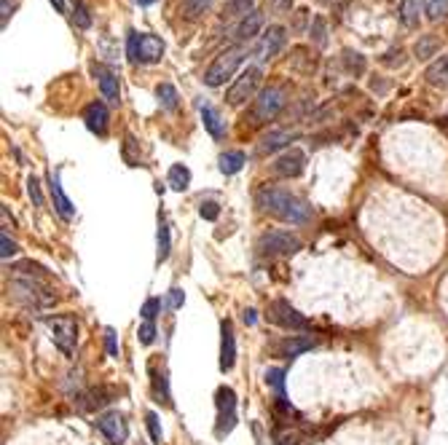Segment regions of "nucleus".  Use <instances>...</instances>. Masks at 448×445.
Masks as SVG:
<instances>
[{
    "mask_svg": "<svg viewBox=\"0 0 448 445\" xmlns=\"http://www.w3.org/2000/svg\"><path fill=\"white\" fill-rule=\"evenodd\" d=\"M135 3H137V6H154L156 0H135Z\"/></svg>",
    "mask_w": 448,
    "mask_h": 445,
    "instance_id": "obj_51",
    "label": "nucleus"
},
{
    "mask_svg": "<svg viewBox=\"0 0 448 445\" xmlns=\"http://www.w3.org/2000/svg\"><path fill=\"white\" fill-rule=\"evenodd\" d=\"M276 445H298V435H290V432H288V435H279V437H276Z\"/></svg>",
    "mask_w": 448,
    "mask_h": 445,
    "instance_id": "obj_48",
    "label": "nucleus"
},
{
    "mask_svg": "<svg viewBox=\"0 0 448 445\" xmlns=\"http://www.w3.org/2000/svg\"><path fill=\"white\" fill-rule=\"evenodd\" d=\"M158 311H161V301H158V298H148V301L142 303V311H140V314H142L145 322H154Z\"/></svg>",
    "mask_w": 448,
    "mask_h": 445,
    "instance_id": "obj_39",
    "label": "nucleus"
},
{
    "mask_svg": "<svg viewBox=\"0 0 448 445\" xmlns=\"http://www.w3.org/2000/svg\"><path fill=\"white\" fill-rule=\"evenodd\" d=\"M304 169H306V153H304V151H298V148L285 151V153L279 156L274 164H271V172H274L276 177H285V180H290V177H301Z\"/></svg>",
    "mask_w": 448,
    "mask_h": 445,
    "instance_id": "obj_12",
    "label": "nucleus"
},
{
    "mask_svg": "<svg viewBox=\"0 0 448 445\" xmlns=\"http://www.w3.org/2000/svg\"><path fill=\"white\" fill-rule=\"evenodd\" d=\"M311 346H314L311 338H295V335H290V338L276 343V354H279V357H298V354L309 352Z\"/></svg>",
    "mask_w": 448,
    "mask_h": 445,
    "instance_id": "obj_20",
    "label": "nucleus"
},
{
    "mask_svg": "<svg viewBox=\"0 0 448 445\" xmlns=\"http://www.w3.org/2000/svg\"><path fill=\"white\" fill-rule=\"evenodd\" d=\"M212 0H180V11L186 19H199L202 14H207Z\"/></svg>",
    "mask_w": 448,
    "mask_h": 445,
    "instance_id": "obj_28",
    "label": "nucleus"
},
{
    "mask_svg": "<svg viewBox=\"0 0 448 445\" xmlns=\"http://www.w3.org/2000/svg\"><path fill=\"white\" fill-rule=\"evenodd\" d=\"M11 290L17 295L19 301H24L30 308H40L46 306V303H52V295H43V290L35 285L33 279H17L14 285H11Z\"/></svg>",
    "mask_w": 448,
    "mask_h": 445,
    "instance_id": "obj_14",
    "label": "nucleus"
},
{
    "mask_svg": "<svg viewBox=\"0 0 448 445\" xmlns=\"http://www.w3.org/2000/svg\"><path fill=\"white\" fill-rule=\"evenodd\" d=\"M255 11V0H223V17H247Z\"/></svg>",
    "mask_w": 448,
    "mask_h": 445,
    "instance_id": "obj_25",
    "label": "nucleus"
},
{
    "mask_svg": "<svg viewBox=\"0 0 448 445\" xmlns=\"http://www.w3.org/2000/svg\"><path fill=\"white\" fill-rule=\"evenodd\" d=\"M290 8V0H279V11H288Z\"/></svg>",
    "mask_w": 448,
    "mask_h": 445,
    "instance_id": "obj_50",
    "label": "nucleus"
},
{
    "mask_svg": "<svg viewBox=\"0 0 448 445\" xmlns=\"http://www.w3.org/2000/svg\"><path fill=\"white\" fill-rule=\"evenodd\" d=\"M244 167V153L241 151H225L221 156V172L223 174H237Z\"/></svg>",
    "mask_w": 448,
    "mask_h": 445,
    "instance_id": "obj_29",
    "label": "nucleus"
},
{
    "mask_svg": "<svg viewBox=\"0 0 448 445\" xmlns=\"http://www.w3.org/2000/svg\"><path fill=\"white\" fill-rule=\"evenodd\" d=\"M154 386H156V394H158L167 405H172V402H170V392H167V376H164V373H161V376L154 373Z\"/></svg>",
    "mask_w": 448,
    "mask_h": 445,
    "instance_id": "obj_43",
    "label": "nucleus"
},
{
    "mask_svg": "<svg viewBox=\"0 0 448 445\" xmlns=\"http://www.w3.org/2000/svg\"><path fill=\"white\" fill-rule=\"evenodd\" d=\"M170 306H172V308L183 306V290H177V287H172V290H170Z\"/></svg>",
    "mask_w": 448,
    "mask_h": 445,
    "instance_id": "obj_46",
    "label": "nucleus"
},
{
    "mask_svg": "<svg viewBox=\"0 0 448 445\" xmlns=\"http://www.w3.org/2000/svg\"><path fill=\"white\" fill-rule=\"evenodd\" d=\"M156 241H158V263L161 260H167L170 257V225H167V220H158V234H156Z\"/></svg>",
    "mask_w": 448,
    "mask_h": 445,
    "instance_id": "obj_32",
    "label": "nucleus"
},
{
    "mask_svg": "<svg viewBox=\"0 0 448 445\" xmlns=\"http://www.w3.org/2000/svg\"><path fill=\"white\" fill-rule=\"evenodd\" d=\"M81 400H87L84 402V411H91V408H100L105 402H110V389H91L87 397H81Z\"/></svg>",
    "mask_w": 448,
    "mask_h": 445,
    "instance_id": "obj_36",
    "label": "nucleus"
},
{
    "mask_svg": "<svg viewBox=\"0 0 448 445\" xmlns=\"http://www.w3.org/2000/svg\"><path fill=\"white\" fill-rule=\"evenodd\" d=\"M0 247H3V250H0V255L6 257V260L19 252L17 241H11V236H8V234H0Z\"/></svg>",
    "mask_w": 448,
    "mask_h": 445,
    "instance_id": "obj_42",
    "label": "nucleus"
},
{
    "mask_svg": "<svg viewBox=\"0 0 448 445\" xmlns=\"http://www.w3.org/2000/svg\"><path fill=\"white\" fill-rule=\"evenodd\" d=\"M269 319L274 322V325L285 327V330H298V333H304V330H309V319L298 311L295 306H290L288 301H271V306H269Z\"/></svg>",
    "mask_w": 448,
    "mask_h": 445,
    "instance_id": "obj_9",
    "label": "nucleus"
},
{
    "mask_svg": "<svg viewBox=\"0 0 448 445\" xmlns=\"http://www.w3.org/2000/svg\"><path fill=\"white\" fill-rule=\"evenodd\" d=\"M0 218H3V234H8V228H14V220L8 218V206H0Z\"/></svg>",
    "mask_w": 448,
    "mask_h": 445,
    "instance_id": "obj_47",
    "label": "nucleus"
},
{
    "mask_svg": "<svg viewBox=\"0 0 448 445\" xmlns=\"http://www.w3.org/2000/svg\"><path fill=\"white\" fill-rule=\"evenodd\" d=\"M199 113H202V121H204V129L215 139H223L225 137V121L221 119V113L212 107V105L202 103L199 105Z\"/></svg>",
    "mask_w": 448,
    "mask_h": 445,
    "instance_id": "obj_19",
    "label": "nucleus"
},
{
    "mask_svg": "<svg viewBox=\"0 0 448 445\" xmlns=\"http://www.w3.org/2000/svg\"><path fill=\"white\" fill-rule=\"evenodd\" d=\"M322 3H333V0H322Z\"/></svg>",
    "mask_w": 448,
    "mask_h": 445,
    "instance_id": "obj_52",
    "label": "nucleus"
},
{
    "mask_svg": "<svg viewBox=\"0 0 448 445\" xmlns=\"http://www.w3.org/2000/svg\"><path fill=\"white\" fill-rule=\"evenodd\" d=\"M424 78H427V84L430 86H440V89H446L448 86V56H440L438 62H432L427 73H424Z\"/></svg>",
    "mask_w": 448,
    "mask_h": 445,
    "instance_id": "obj_22",
    "label": "nucleus"
},
{
    "mask_svg": "<svg viewBox=\"0 0 448 445\" xmlns=\"http://www.w3.org/2000/svg\"><path fill=\"white\" fill-rule=\"evenodd\" d=\"M258 252L269 257H290L301 250V239L290 231H266L258 239Z\"/></svg>",
    "mask_w": 448,
    "mask_h": 445,
    "instance_id": "obj_6",
    "label": "nucleus"
},
{
    "mask_svg": "<svg viewBox=\"0 0 448 445\" xmlns=\"http://www.w3.org/2000/svg\"><path fill=\"white\" fill-rule=\"evenodd\" d=\"M167 183L172 190H186L191 186V169L183 167V164H172L170 172H167Z\"/></svg>",
    "mask_w": 448,
    "mask_h": 445,
    "instance_id": "obj_23",
    "label": "nucleus"
},
{
    "mask_svg": "<svg viewBox=\"0 0 448 445\" xmlns=\"http://www.w3.org/2000/svg\"><path fill=\"white\" fill-rule=\"evenodd\" d=\"M397 17L400 22L408 27V30H416L419 22H421V8H419V0H403L397 6Z\"/></svg>",
    "mask_w": 448,
    "mask_h": 445,
    "instance_id": "obj_21",
    "label": "nucleus"
},
{
    "mask_svg": "<svg viewBox=\"0 0 448 445\" xmlns=\"http://www.w3.org/2000/svg\"><path fill=\"white\" fill-rule=\"evenodd\" d=\"M260 30H263V14H260V11H253V14H247V17L237 24L234 38L239 40V46H244V43H250L253 38H258Z\"/></svg>",
    "mask_w": 448,
    "mask_h": 445,
    "instance_id": "obj_18",
    "label": "nucleus"
},
{
    "mask_svg": "<svg viewBox=\"0 0 448 445\" xmlns=\"http://www.w3.org/2000/svg\"><path fill=\"white\" fill-rule=\"evenodd\" d=\"M215 405H218V424H215V435L225 437L234 424H237V394L231 386H221L215 394Z\"/></svg>",
    "mask_w": 448,
    "mask_h": 445,
    "instance_id": "obj_8",
    "label": "nucleus"
},
{
    "mask_svg": "<svg viewBox=\"0 0 448 445\" xmlns=\"http://www.w3.org/2000/svg\"><path fill=\"white\" fill-rule=\"evenodd\" d=\"M73 22H75V27H81V30H89V27H91V14H89L84 0H75V3H73Z\"/></svg>",
    "mask_w": 448,
    "mask_h": 445,
    "instance_id": "obj_33",
    "label": "nucleus"
},
{
    "mask_svg": "<svg viewBox=\"0 0 448 445\" xmlns=\"http://www.w3.org/2000/svg\"><path fill=\"white\" fill-rule=\"evenodd\" d=\"M344 65L346 70L352 73V75H362L365 73V56L360 52H352V49H346L344 52Z\"/></svg>",
    "mask_w": 448,
    "mask_h": 445,
    "instance_id": "obj_34",
    "label": "nucleus"
},
{
    "mask_svg": "<svg viewBox=\"0 0 448 445\" xmlns=\"http://www.w3.org/2000/svg\"><path fill=\"white\" fill-rule=\"evenodd\" d=\"M285 40H288V30H285L282 24H271L266 33L260 35V43H258V49H255V59H258V62L274 59L276 54L282 52Z\"/></svg>",
    "mask_w": 448,
    "mask_h": 445,
    "instance_id": "obj_11",
    "label": "nucleus"
},
{
    "mask_svg": "<svg viewBox=\"0 0 448 445\" xmlns=\"http://www.w3.org/2000/svg\"><path fill=\"white\" fill-rule=\"evenodd\" d=\"M126 56L132 65H156L164 56V40L158 35L151 33H137L129 30L126 38Z\"/></svg>",
    "mask_w": 448,
    "mask_h": 445,
    "instance_id": "obj_2",
    "label": "nucleus"
},
{
    "mask_svg": "<svg viewBox=\"0 0 448 445\" xmlns=\"http://www.w3.org/2000/svg\"><path fill=\"white\" fill-rule=\"evenodd\" d=\"M258 206L263 212L274 215L276 220L290 222V225H306L311 220V206L293 196L290 190L282 188H263L258 193Z\"/></svg>",
    "mask_w": 448,
    "mask_h": 445,
    "instance_id": "obj_1",
    "label": "nucleus"
},
{
    "mask_svg": "<svg viewBox=\"0 0 448 445\" xmlns=\"http://www.w3.org/2000/svg\"><path fill=\"white\" fill-rule=\"evenodd\" d=\"M107 121H110L107 105L100 103V100H94V103H89L87 107H84V123H87V129L91 135L105 137V135H107Z\"/></svg>",
    "mask_w": 448,
    "mask_h": 445,
    "instance_id": "obj_13",
    "label": "nucleus"
},
{
    "mask_svg": "<svg viewBox=\"0 0 448 445\" xmlns=\"http://www.w3.org/2000/svg\"><path fill=\"white\" fill-rule=\"evenodd\" d=\"M19 3H22V0H0V24H3V30L8 27V19L14 17Z\"/></svg>",
    "mask_w": 448,
    "mask_h": 445,
    "instance_id": "obj_37",
    "label": "nucleus"
},
{
    "mask_svg": "<svg viewBox=\"0 0 448 445\" xmlns=\"http://www.w3.org/2000/svg\"><path fill=\"white\" fill-rule=\"evenodd\" d=\"M309 35H311V40H314L320 49H325V46H328V22H325V17H314V19H311Z\"/></svg>",
    "mask_w": 448,
    "mask_h": 445,
    "instance_id": "obj_30",
    "label": "nucleus"
},
{
    "mask_svg": "<svg viewBox=\"0 0 448 445\" xmlns=\"http://www.w3.org/2000/svg\"><path fill=\"white\" fill-rule=\"evenodd\" d=\"M105 349L110 357H119V341H116V330L113 327H105Z\"/></svg>",
    "mask_w": 448,
    "mask_h": 445,
    "instance_id": "obj_41",
    "label": "nucleus"
},
{
    "mask_svg": "<svg viewBox=\"0 0 448 445\" xmlns=\"http://www.w3.org/2000/svg\"><path fill=\"white\" fill-rule=\"evenodd\" d=\"M260 81H263L260 68L258 65H250V68L244 70L239 78L231 84V89L225 91V103L234 105V107H239V105H244L247 100H253V97H255V91H258Z\"/></svg>",
    "mask_w": 448,
    "mask_h": 445,
    "instance_id": "obj_7",
    "label": "nucleus"
},
{
    "mask_svg": "<svg viewBox=\"0 0 448 445\" xmlns=\"http://www.w3.org/2000/svg\"><path fill=\"white\" fill-rule=\"evenodd\" d=\"M145 424H148V432H151V440L161 443V424H158V416L154 411L145 413Z\"/></svg>",
    "mask_w": 448,
    "mask_h": 445,
    "instance_id": "obj_40",
    "label": "nucleus"
},
{
    "mask_svg": "<svg viewBox=\"0 0 448 445\" xmlns=\"http://www.w3.org/2000/svg\"><path fill=\"white\" fill-rule=\"evenodd\" d=\"M27 196L33 199L35 206H43V190H40V183H38V177H27Z\"/></svg>",
    "mask_w": 448,
    "mask_h": 445,
    "instance_id": "obj_38",
    "label": "nucleus"
},
{
    "mask_svg": "<svg viewBox=\"0 0 448 445\" xmlns=\"http://www.w3.org/2000/svg\"><path fill=\"white\" fill-rule=\"evenodd\" d=\"M237 362V338H234V327L231 322H223L221 327V370H231Z\"/></svg>",
    "mask_w": 448,
    "mask_h": 445,
    "instance_id": "obj_16",
    "label": "nucleus"
},
{
    "mask_svg": "<svg viewBox=\"0 0 448 445\" xmlns=\"http://www.w3.org/2000/svg\"><path fill=\"white\" fill-rule=\"evenodd\" d=\"M154 338H156L154 322H142V327H140V341L148 346V343H154Z\"/></svg>",
    "mask_w": 448,
    "mask_h": 445,
    "instance_id": "obj_45",
    "label": "nucleus"
},
{
    "mask_svg": "<svg viewBox=\"0 0 448 445\" xmlns=\"http://www.w3.org/2000/svg\"><path fill=\"white\" fill-rule=\"evenodd\" d=\"M424 14H427L430 22L448 19V0H424Z\"/></svg>",
    "mask_w": 448,
    "mask_h": 445,
    "instance_id": "obj_31",
    "label": "nucleus"
},
{
    "mask_svg": "<svg viewBox=\"0 0 448 445\" xmlns=\"http://www.w3.org/2000/svg\"><path fill=\"white\" fill-rule=\"evenodd\" d=\"M244 322H247V325H255V311H253V308L244 311Z\"/></svg>",
    "mask_w": 448,
    "mask_h": 445,
    "instance_id": "obj_49",
    "label": "nucleus"
},
{
    "mask_svg": "<svg viewBox=\"0 0 448 445\" xmlns=\"http://www.w3.org/2000/svg\"><path fill=\"white\" fill-rule=\"evenodd\" d=\"M266 384L276 392V400H285V373L279 368L266 370Z\"/></svg>",
    "mask_w": 448,
    "mask_h": 445,
    "instance_id": "obj_35",
    "label": "nucleus"
},
{
    "mask_svg": "<svg viewBox=\"0 0 448 445\" xmlns=\"http://www.w3.org/2000/svg\"><path fill=\"white\" fill-rule=\"evenodd\" d=\"M199 215H202L204 220H218V215H221V206L215 204V202H204V204L199 206Z\"/></svg>",
    "mask_w": 448,
    "mask_h": 445,
    "instance_id": "obj_44",
    "label": "nucleus"
},
{
    "mask_svg": "<svg viewBox=\"0 0 448 445\" xmlns=\"http://www.w3.org/2000/svg\"><path fill=\"white\" fill-rule=\"evenodd\" d=\"M49 190H52V199H54L57 212H59L65 220H73V215H75V206H73V202H70L68 196H65V190H62L59 172H52V174H49Z\"/></svg>",
    "mask_w": 448,
    "mask_h": 445,
    "instance_id": "obj_17",
    "label": "nucleus"
},
{
    "mask_svg": "<svg viewBox=\"0 0 448 445\" xmlns=\"http://www.w3.org/2000/svg\"><path fill=\"white\" fill-rule=\"evenodd\" d=\"M43 325L49 330L54 346H57L65 357H73L75 343H78V322H75V317H70V314H54V317H46V319H43Z\"/></svg>",
    "mask_w": 448,
    "mask_h": 445,
    "instance_id": "obj_4",
    "label": "nucleus"
},
{
    "mask_svg": "<svg viewBox=\"0 0 448 445\" xmlns=\"http://www.w3.org/2000/svg\"><path fill=\"white\" fill-rule=\"evenodd\" d=\"M97 81H100V91L103 97L107 100L110 105H119L121 103V86H119V75L113 70H107L105 65H91Z\"/></svg>",
    "mask_w": 448,
    "mask_h": 445,
    "instance_id": "obj_15",
    "label": "nucleus"
},
{
    "mask_svg": "<svg viewBox=\"0 0 448 445\" xmlns=\"http://www.w3.org/2000/svg\"><path fill=\"white\" fill-rule=\"evenodd\" d=\"M288 105V94L282 86H269L258 94V100L253 103L250 110V119L253 123H266V121H274L279 116V110Z\"/></svg>",
    "mask_w": 448,
    "mask_h": 445,
    "instance_id": "obj_5",
    "label": "nucleus"
},
{
    "mask_svg": "<svg viewBox=\"0 0 448 445\" xmlns=\"http://www.w3.org/2000/svg\"><path fill=\"white\" fill-rule=\"evenodd\" d=\"M156 97H158L161 107H167V110H174V107L180 105V94H177V89H174L172 84H158V86H156Z\"/></svg>",
    "mask_w": 448,
    "mask_h": 445,
    "instance_id": "obj_27",
    "label": "nucleus"
},
{
    "mask_svg": "<svg viewBox=\"0 0 448 445\" xmlns=\"http://www.w3.org/2000/svg\"><path fill=\"white\" fill-rule=\"evenodd\" d=\"M440 52V40H438V35H419V40H416L414 46V54L419 59H430L435 54Z\"/></svg>",
    "mask_w": 448,
    "mask_h": 445,
    "instance_id": "obj_24",
    "label": "nucleus"
},
{
    "mask_svg": "<svg viewBox=\"0 0 448 445\" xmlns=\"http://www.w3.org/2000/svg\"><path fill=\"white\" fill-rule=\"evenodd\" d=\"M290 139H293L290 132H271V135H266L260 139V153H274L279 148H285Z\"/></svg>",
    "mask_w": 448,
    "mask_h": 445,
    "instance_id": "obj_26",
    "label": "nucleus"
},
{
    "mask_svg": "<svg viewBox=\"0 0 448 445\" xmlns=\"http://www.w3.org/2000/svg\"><path fill=\"white\" fill-rule=\"evenodd\" d=\"M97 429L105 435V440L110 445H124L129 437V427H126V418L119 411H107L103 416H97Z\"/></svg>",
    "mask_w": 448,
    "mask_h": 445,
    "instance_id": "obj_10",
    "label": "nucleus"
},
{
    "mask_svg": "<svg viewBox=\"0 0 448 445\" xmlns=\"http://www.w3.org/2000/svg\"><path fill=\"white\" fill-rule=\"evenodd\" d=\"M244 56H247V49H244V46H231V49L221 52L212 59V65L204 70V84L212 86V89L223 86L228 78H234V73L239 70Z\"/></svg>",
    "mask_w": 448,
    "mask_h": 445,
    "instance_id": "obj_3",
    "label": "nucleus"
}]
</instances>
